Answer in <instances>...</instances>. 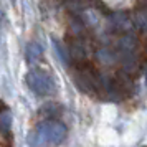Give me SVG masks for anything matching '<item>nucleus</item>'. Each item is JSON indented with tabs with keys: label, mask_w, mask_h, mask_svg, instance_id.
Instances as JSON below:
<instances>
[{
	"label": "nucleus",
	"mask_w": 147,
	"mask_h": 147,
	"mask_svg": "<svg viewBox=\"0 0 147 147\" xmlns=\"http://www.w3.org/2000/svg\"><path fill=\"white\" fill-rule=\"evenodd\" d=\"M68 129L56 119H48L40 122L32 132L28 134V146L30 147H51L60 146L66 139Z\"/></svg>",
	"instance_id": "1"
},
{
	"label": "nucleus",
	"mask_w": 147,
	"mask_h": 147,
	"mask_svg": "<svg viewBox=\"0 0 147 147\" xmlns=\"http://www.w3.org/2000/svg\"><path fill=\"white\" fill-rule=\"evenodd\" d=\"M25 81H27L28 88L33 91L35 94L38 96H48L55 91V81L53 78L43 71V69H33L25 76Z\"/></svg>",
	"instance_id": "2"
},
{
	"label": "nucleus",
	"mask_w": 147,
	"mask_h": 147,
	"mask_svg": "<svg viewBox=\"0 0 147 147\" xmlns=\"http://www.w3.org/2000/svg\"><path fill=\"white\" fill-rule=\"evenodd\" d=\"M25 56H27L28 63H33L41 56V47L38 43H30L27 47V51H25Z\"/></svg>",
	"instance_id": "3"
},
{
	"label": "nucleus",
	"mask_w": 147,
	"mask_h": 147,
	"mask_svg": "<svg viewBox=\"0 0 147 147\" xmlns=\"http://www.w3.org/2000/svg\"><path fill=\"white\" fill-rule=\"evenodd\" d=\"M10 127H12V114L8 109H5L2 116H0V129H2V134L3 136H8L10 134Z\"/></svg>",
	"instance_id": "4"
},
{
	"label": "nucleus",
	"mask_w": 147,
	"mask_h": 147,
	"mask_svg": "<svg viewBox=\"0 0 147 147\" xmlns=\"http://www.w3.org/2000/svg\"><path fill=\"white\" fill-rule=\"evenodd\" d=\"M3 147H12V136H3Z\"/></svg>",
	"instance_id": "5"
},
{
	"label": "nucleus",
	"mask_w": 147,
	"mask_h": 147,
	"mask_svg": "<svg viewBox=\"0 0 147 147\" xmlns=\"http://www.w3.org/2000/svg\"><path fill=\"white\" fill-rule=\"evenodd\" d=\"M146 84H147V73H146Z\"/></svg>",
	"instance_id": "6"
},
{
	"label": "nucleus",
	"mask_w": 147,
	"mask_h": 147,
	"mask_svg": "<svg viewBox=\"0 0 147 147\" xmlns=\"http://www.w3.org/2000/svg\"><path fill=\"white\" fill-rule=\"evenodd\" d=\"M144 147H146V146H144Z\"/></svg>",
	"instance_id": "7"
}]
</instances>
